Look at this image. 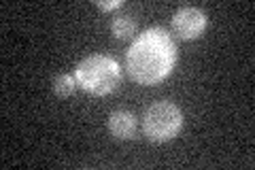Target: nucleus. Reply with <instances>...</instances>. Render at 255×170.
I'll use <instances>...</instances> for the list:
<instances>
[{"label": "nucleus", "mask_w": 255, "mask_h": 170, "mask_svg": "<svg viewBox=\"0 0 255 170\" xmlns=\"http://www.w3.org/2000/svg\"><path fill=\"white\" fill-rule=\"evenodd\" d=\"M206 30V13L196 6H183L172 15V32L181 40H194Z\"/></svg>", "instance_id": "obj_4"}, {"label": "nucleus", "mask_w": 255, "mask_h": 170, "mask_svg": "<svg viewBox=\"0 0 255 170\" xmlns=\"http://www.w3.org/2000/svg\"><path fill=\"white\" fill-rule=\"evenodd\" d=\"M73 75L77 79V85L83 87L87 94L109 96L122 85L124 70L115 58L105 53H94L77 64Z\"/></svg>", "instance_id": "obj_2"}, {"label": "nucleus", "mask_w": 255, "mask_h": 170, "mask_svg": "<svg viewBox=\"0 0 255 170\" xmlns=\"http://www.w3.org/2000/svg\"><path fill=\"white\" fill-rule=\"evenodd\" d=\"M183 128V111L170 100L153 102L142 117V132L151 143H168Z\"/></svg>", "instance_id": "obj_3"}, {"label": "nucleus", "mask_w": 255, "mask_h": 170, "mask_svg": "<svg viewBox=\"0 0 255 170\" xmlns=\"http://www.w3.org/2000/svg\"><path fill=\"white\" fill-rule=\"evenodd\" d=\"M111 32H113V36L119 40L130 38L132 34H136V19L130 17V15H117V17L111 21Z\"/></svg>", "instance_id": "obj_6"}, {"label": "nucleus", "mask_w": 255, "mask_h": 170, "mask_svg": "<svg viewBox=\"0 0 255 170\" xmlns=\"http://www.w3.org/2000/svg\"><path fill=\"white\" fill-rule=\"evenodd\" d=\"M109 132L117 141H132L136 136V117L130 111H113L109 115Z\"/></svg>", "instance_id": "obj_5"}, {"label": "nucleus", "mask_w": 255, "mask_h": 170, "mask_svg": "<svg viewBox=\"0 0 255 170\" xmlns=\"http://www.w3.org/2000/svg\"><path fill=\"white\" fill-rule=\"evenodd\" d=\"M177 64V45L162 28H149L126 51L128 77L140 85L162 83Z\"/></svg>", "instance_id": "obj_1"}, {"label": "nucleus", "mask_w": 255, "mask_h": 170, "mask_svg": "<svg viewBox=\"0 0 255 170\" xmlns=\"http://www.w3.org/2000/svg\"><path fill=\"white\" fill-rule=\"evenodd\" d=\"M96 6L102 11H115V9H122L124 2L122 0H111V2H96Z\"/></svg>", "instance_id": "obj_8"}, {"label": "nucleus", "mask_w": 255, "mask_h": 170, "mask_svg": "<svg viewBox=\"0 0 255 170\" xmlns=\"http://www.w3.org/2000/svg\"><path fill=\"white\" fill-rule=\"evenodd\" d=\"M77 90V79L75 75H58L53 77V92L58 98H68Z\"/></svg>", "instance_id": "obj_7"}]
</instances>
